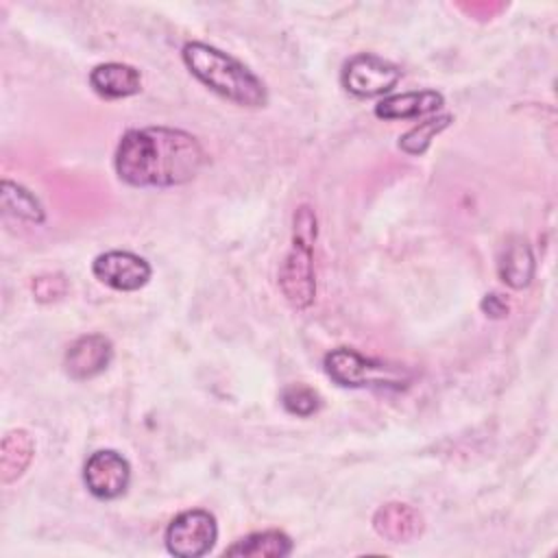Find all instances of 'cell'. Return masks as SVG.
Wrapping results in <instances>:
<instances>
[{
	"label": "cell",
	"instance_id": "cell-1",
	"mask_svg": "<svg viewBox=\"0 0 558 558\" xmlns=\"http://www.w3.org/2000/svg\"><path fill=\"white\" fill-rule=\"evenodd\" d=\"M205 163L194 135L170 126L126 131L116 148L118 177L133 187H174L192 181Z\"/></svg>",
	"mask_w": 558,
	"mask_h": 558
},
{
	"label": "cell",
	"instance_id": "cell-2",
	"mask_svg": "<svg viewBox=\"0 0 558 558\" xmlns=\"http://www.w3.org/2000/svg\"><path fill=\"white\" fill-rule=\"evenodd\" d=\"M187 70L211 92L242 107H264L266 85L235 57L203 41H187L181 50Z\"/></svg>",
	"mask_w": 558,
	"mask_h": 558
},
{
	"label": "cell",
	"instance_id": "cell-3",
	"mask_svg": "<svg viewBox=\"0 0 558 558\" xmlns=\"http://www.w3.org/2000/svg\"><path fill=\"white\" fill-rule=\"evenodd\" d=\"M316 214L312 207L301 205L292 218V244L279 266V288L286 301L296 310H307L316 299L314 272V242H316Z\"/></svg>",
	"mask_w": 558,
	"mask_h": 558
},
{
	"label": "cell",
	"instance_id": "cell-4",
	"mask_svg": "<svg viewBox=\"0 0 558 558\" xmlns=\"http://www.w3.org/2000/svg\"><path fill=\"white\" fill-rule=\"evenodd\" d=\"M325 373L344 388H379V390H403L412 381V375L395 364L377 362L360 355L353 349L338 347L323 360Z\"/></svg>",
	"mask_w": 558,
	"mask_h": 558
},
{
	"label": "cell",
	"instance_id": "cell-5",
	"mask_svg": "<svg viewBox=\"0 0 558 558\" xmlns=\"http://www.w3.org/2000/svg\"><path fill=\"white\" fill-rule=\"evenodd\" d=\"M401 70L373 52H357L344 61L340 72L342 87L357 98H375L395 89Z\"/></svg>",
	"mask_w": 558,
	"mask_h": 558
},
{
	"label": "cell",
	"instance_id": "cell-6",
	"mask_svg": "<svg viewBox=\"0 0 558 558\" xmlns=\"http://www.w3.org/2000/svg\"><path fill=\"white\" fill-rule=\"evenodd\" d=\"M218 538L216 517L207 510L194 508L177 514L166 530V547L179 558L205 556Z\"/></svg>",
	"mask_w": 558,
	"mask_h": 558
},
{
	"label": "cell",
	"instance_id": "cell-7",
	"mask_svg": "<svg viewBox=\"0 0 558 558\" xmlns=\"http://www.w3.org/2000/svg\"><path fill=\"white\" fill-rule=\"evenodd\" d=\"M83 482L94 497L116 499L129 488L131 464L113 449L94 451L83 466Z\"/></svg>",
	"mask_w": 558,
	"mask_h": 558
},
{
	"label": "cell",
	"instance_id": "cell-8",
	"mask_svg": "<svg viewBox=\"0 0 558 558\" xmlns=\"http://www.w3.org/2000/svg\"><path fill=\"white\" fill-rule=\"evenodd\" d=\"M94 277L120 292H133L148 283L153 268L150 264L131 251H107L96 255L92 264Z\"/></svg>",
	"mask_w": 558,
	"mask_h": 558
},
{
	"label": "cell",
	"instance_id": "cell-9",
	"mask_svg": "<svg viewBox=\"0 0 558 558\" xmlns=\"http://www.w3.org/2000/svg\"><path fill=\"white\" fill-rule=\"evenodd\" d=\"M111 357H113V344L107 336L85 333L68 347L63 366L72 379L83 381L100 375L109 366Z\"/></svg>",
	"mask_w": 558,
	"mask_h": 558
},
{
	"label": "cell",
	"instance_id": "cell-10",
	"mask_svg": "<svg viewBox=\"0 0 558 558\" xmlns=\"http://www.w3.org/2000/svg\"><path fill=\"white\" fill-rule=\"evenodd\" d=\"M375 532L388 543H410L423 532V517L408 504L390 501L373 514Z\"/></svg>",
	"mask_w": 558,
	"mask_h": 558
},
{
	"label": "cell",
	"instance_id": "cell-11",
	"mask_svg": "<svg viewBox=\"0 0 558 558\" xmlns=\"http://www.w3.org/2000/svg\"><path fill=\"white\" fill-rule=\"evenodd\" d=\"M534 270H536V262L527 240L521 235H510L504 242L497 257L499 279L512 290H523L534 279Z\"/></svg>",
	"mask_w": 558,
	"mask_h": 558
},
{
	"label": "cell",
	"instance_id": "cell-12",
	"mask_svg": "<svg viewBox=\"0 0 558 558\" xmlns=\"http://www.w3.org/2000/svg\"><path fill=\"white\" fill-rule=\"evenodd\" d=\"M89 85L102 98H109V100L129 98L142 89V74L137 68L129 63H120V61L98 63L89 72Z\"/></svg>",
	"mask_w": 558,
	"mask_h": 558
},
{
	"label": "cell",
	"instance_id": "cell-13",
	"mask_svg": "<svg viewBox=\"0 0 558 558\" xmlns=\"http://www.w3.org/2000/svg\"><path fill=\"white\" fill-rule=\"evenodd\" d=\"M445 105V96L436 89L403 92L381 98L375 105V116L381 120H410L438 111Z\"/></svg>",
	"mask_w": 558,
	"mask_h": 558
},
{
	"label": "cell",
	"instance_id": "cell-14",
	"mask_svg": "<svg viewBox=\"0 0 558 558\" xmlns=\"http://www.w3.org/2000/svg\"><path fill=\"white\" fill-rule=\"evenodd\" d=\"M35 456V438L26 429H11L0 447V480L11 484L24 475Z\"/></svg>",
	"mask_w": 558,
	"mask_h": 558
},
{
	"label": "cell",
	"instance_id": "cell-15",
	"mask_svg": "<svg viewBox=\"0 0 558 558\" xmlns=\"http://www.w3.org/2000/svg\"><path fill=\"white\" fill-rule=\"evenodd\" d=\"M292 551V538L281 530H264L246 534L225 549V556L244 558H283Z\"/></svg>",
	"mask_w": 558,
	"mask_h": 558
},
{
	"label": "cell",
	"instance_id": "cell-16",
	"mask_svg": "<svg viewBox=\"0 0 558 558\" xmlns=\"http://www.w3.org/2000/svg\"><path fill=\"white\" fill-rule=\"evenodd\" d=\"M0 207L4 214L31 225H41L46 220V211L39 198L31 190L11 179H2L0 183Z\"/></svg>",
	"mask_w": 558,
	"mask_h": 558
},
{
	"label": "cell",
	"instance_id": "cell-17",
	"mask_svg": "<svg viewBox=\"0 0 558 558\" xmlns=\"http://www.w3.org/2000/svg\"><path fill=\"white\" fill-rule=\"evenodd\" d=\"M451 122H453L451 113H438L434 118H427V120L414 124L410 131H405L399 137V148L408 155H423L429 148L432 140L438 133H442Z\"/></svg>",
	"mask_w": 558,
	"mask_h": 558
},
{
	"label": "cell",
	"instance_id": "cell-18",
	"mask_svg": "<svg viewBox=\"0 0 558 558\" xmlns=\"http://www.w3.org/2000/svg\"><path fill=\"white\" fill-rule=\"evenodd\" d=\"M281 405L286 412L307 418L320 410V395L305 384H290L281 390Z\"/></svg>",
	"mask_w": 558,
	"mask_h": 558
},
{
	"label": "cell",
	"instance_id": "cell-19",
	"mask_svg": "<svg viewBox=\"0 0 558 558\" xmlns=\"http://www.w3.org/2000/svg\"><path fill=\"white\" fill-rule=\"evenodd\" d=\"M31 290L39 303H52L65 296L68 279L61 272H44L33 279Z\"/></svg>",
	"mask_w": 558,
	"mask_h": 558
},
{
	"label": "cell",
	"instance_id": "cell-20",
	"mask_svg": "<svg viewBox=\"0 0 558 558\" xmlns=\"http://www.w3.org/2000/svg\"><path fill=\"white\" fill-rule=\"evenodd\" d=\"M480 307H482V312L488 316V318H504V316H508V301L501 296V294H497V292H490V294H486L484 299H482V303H480Z\"/></svg>",
	"mask_w": 558,
	"mask_h": 558
}]
</instances>
